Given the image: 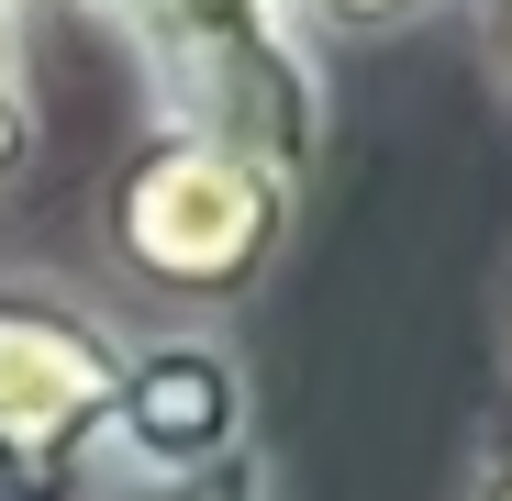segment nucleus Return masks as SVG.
Wrapping results in <instances>:
<instances>
[{
    "label": "nucleus",
    "mask_w": 512,
    "mask_h": 501,
    "mask_svg": "<svg viewBox=\"0 0 512 501\" xmlns=\"http://www.w3.org/2000/svg\"><path fill=\"white\" fill-rule=\"evenodd\" d=\"M290 212H301V190L268 179L256 156L201 145V134H156L112 179V257L167 301H245L279 268Z\"/></svg>",
    "instance_id": "nucleus-2"
},
{
    "label": "nucleus",
    "mask_w": 512,
    "mask_h": 501,
    "mask_svg": "<svg viewBox=\"0 0 512 501\" xmlns=\"http://www.w3.org/2000/svg\"><path fill=\"white\" fill-rule=\"evenodd\" d=\"M112 34L134 45L156 134H201L256 156L268 179H312L323 156V78L301 56L290 0H101Z\"/></svg>",
    "instance_id": "nucleus-1"
},
{
    "label": "nucleus",
    "mask_w": 512,
    "mask_h": 501,
    "mask_svg": "<svg viewBox=\"0 0 512 501\" xmlns=\"http://www.w3.org/2000/svg\"><path fill=\"white\" fill-rule=\"evenodd\" d=\"M479 501H512V424L490 435V468H479Z\"/></svg>",
    "instance_id": "nucleus-8"
},
{
    "label": "nucleus",
    "mask_w": 512,
    "mask_h": 501,
    "mask_svg": "<svg viewBox=\"0 0 512 501\" xmlns=\"http://www.w3.org/2000/svg\"><path fill=\"white\" fill-rule=\"evenodd\" d=\"M123 390V334L34 279H0V501H78Z\"/></svg>",
    "instance_id": "nucleus-3"
},
{
    "label": "nucleus",
    "mask_w": 512,
    "mask_h": 501,
    "mask_svg": "<svg viewBox=\"0 0 512 501\" xmlns=\"http://www.w3.org/2000/svg\"><path fill=\"white\" fill-rule=\"evenodd\" d=\"M423 12H446V0H290V23H334V34H401Z\"/></svg>",
    "instance_id": "nucleus-6"
},
{
    "label": "nucleus",
    "mask_w": 512,
    "mask_h": 501,
    "mask_svg": "<svg viewBox=\"0 0 512 501\" xmlns=\"http://www.w3.org/2000/svg\"><path fill=\"white\" fill-rule=\"evenodd\" d=\"M490 67H501V90H512V0H490Z\"/></svg>",
    "instance_id": "nucleus-9"
},
{
    "label": "nucleus",
    "mask_w": 512,
    "mask_h": 501,
    "mask_svg": "<svg viewBox=\"0 0 512 501\" xmlns=\"http://www.w3.org/2000/svg\"><path fill=\"white\" fill-rule=\"evenodd\" d=\"M123 501H268V490H256L245 457H223V468H201V479H134Z\"/></svg>",
    "instance_id": "nucleus-7"
},
{
    "label": "nucleus",
    "mask_w": 512,
    "mask_h": 501,
    "mask_svg": "<svg viewBox=\"0 0 512 501\" xmlns=\"http://www.w3.org/2000/svg\"><path fill=\"white\" fill-rule=\"evenodd\" d=\"M0 12H78V0H0Z\"/></svg>",
    "instance_id": "nucleus-10"
},
{
    "label": "nucleus",
    "mask_w": 512,
    "mask_h": 501,
    "mask_svg": "<svg viewBox=\"0 0 512 501\" xmlns=\"http://www.w3.org/2000/svg\"><path fill=\"white\" fill-rule=\"evenodd\" d=\"M34 156V56H23V12H0V190Z\"/></svg>",
    "instance_id": "nucleus-5"
},
{
    "label": "nucleus",
    "mask_w": 512,
    "mask_h": 501,
    "mask_svg": "<svg viewBox=\"0 0 512 501\" xmlns=\"http://www.w3.org/2000/svg\"><path fill=\"white\" fill-rule=\"evenodd\" d=\"M245 357L223 334H156L123 346V390H112V457L134 479H201L223 457H245Z\"/></svg>",
    "instance_id": "nucleus-4"
}]
</instances>
